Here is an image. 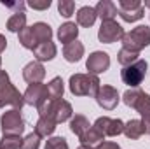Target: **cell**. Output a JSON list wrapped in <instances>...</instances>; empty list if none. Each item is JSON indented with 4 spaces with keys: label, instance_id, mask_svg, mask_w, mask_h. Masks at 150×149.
<instances>
[{
    "label": "cell",
    "instance_id": "6da1fadb",
    "mask_svg": "<svg viewBox=\"0 0 150 149\" xmlns=\"http://www.w3.org/2000/svg\"><path fill=\"white\" fill-rule=\"evenodd\" d=\"M122 102L134 109L142 116V123L145 126V133L150 135V95L142 91L140 88H131L122 95Z\"/></svg>",
    "mask_w": 150,
    "mask_h": 149
},
{
    "label": "cell",
    "instance_id": "7a4b0ae2",
    "mask_svg": "<svg viewBox=\"0 0 150 149\" xmlns=\"http://www.w3.org/2000/svg\"><path fill=\"white\" fill-rule=\"evenodd\" d=\"M37 111H38V114H40V117H47V119L54 121L56 125L65 123V121L72 119V116H74V109H72L70 102H67V100H63V98H59V100H51V98H47Z\"/></svg>",
    "mask_w": 150,
    "mask_h": 149
},
{
    "label": "cell",
    "instance_id": "3957f363",
    "mask_svg": "<svg viewBox=\"0 0 150 149\" xmlns=\"http://www.w3.org/2000/svg\"><path fill=\"white\" fill-rule=\"evenodd\" d=\"M68 86L75 97H96L100 90V79L93 74H74L68 81Z\"/></svg>",
    "mask_w": 150,
    "mask_h": 149
},
{
    "label": "cell",
    "instance_id": "277c9868",
    "mask_svg": "<svg viewBox=\"0 0 150 149\" xmlns=\"http://www.w3.org/2000/svg\"><path fill=\"white\" fill-rule=\"evenodd\" d=\"M5 105H12L14 109H19L25 105L23 93L11 82V77L5 70H0V109Z\"/></svg>",
    "mask_w": 150,
    "mask_h": 149
},
{
    "label": "cell",
    "instance_id": "5b68a950",
    "mask_svg": "<svg viewBox=\"0 0 150 149\" xmlns=\"http://www.w3.org/2000/svg\"><path fill=\"white\" fill-rule=\"evenodd\" d=\"M120 40H122L124 49H129L133 53H140L142 49L150 46V27L140 25V27L133 28L131 32H126Z\"/></svg>",
    "mask_w": 150,
    "mask_h": 149
},
{
    "label": "cell",
    "instance_id": "8992f818",
    "mask_svg": "<svg viewBox=\"0 0 150 149\" xmlns=\"http://www.w3.org/2000/svg\"><path fill=\"white\" fill-rule=\"evenodd\" d=\"M147 69H149L147 60H138V62H134V63L129 65V67H122V70H120V79H122L124 84H127V86H131V88H138V86L145 81Z\"/></svg>",
    "mask_w": 150,
    "mask_h": 149
},
{
    "label": "cell",
    "instance_id": "52a82bcc",
    "mask_svg": "<svg viewBox=\"0 0 150 149\" xmlns=\"http://www.w3.org/2000/svg\"><path fill=\"white\" fill-rule=\"evenodd\" d=\"M0 128L4 135H21L25 132V119L19 109H11L0 117Z\"/></svg>",
    "mask_w": 150,
    "mask_h": 149
},
{
    "label": "cell",
    "instance_id": "ba28073f",
    "mask_svg": "<svg viewBox=\"0 0 150 149\" xmlns=\"http://www.w3.org/2000/svg\"><path fill=\"white\" fill-rule=\"evenodd\" d=\"M94 98H96V104H98L101 109H105V111H113V109L119 105L120 95H119L117 88L105 84V86H100V90H98V93H96Z\"/></svg>",
    "mask_w": 150,
    "mask_h": 149
},
{
    "label": "cell",
    "instance_id": "9c48e42d",
    "mask_svg": "<svg viewBox=\"0 0 150 149\" xmlns=\"http://www.w3.org/2000/svg\"><path fill=\"white\" fill-rule=\"evenodd\" d=\"M103 137H117L124 132V123L120 119L115 117H108V116H101L94 121L93 125Z\"/></svg>",
    "mask_w": 150,
    "mask_h": 149
},
{
    "label": "cell",
    "instance_id": "30bf717a",
    "mask_svg": "<svg viewBox=\"0 0 150 149\" xmlns=\"http://www.w3.org/2000/svg\"><path fill=\"white\" fill-rule=\"evenodd\" d=\"M23 98H25V104L26 105H32V107H40L47 98H49V93H47V84H28L26 91L23 93Z\"/></svg>",
    "mask_w": 150,
    "mask_h": 149
},
{
    "label": "cell",
    "instance_id": "8fae6325",
    "mask_svg": "<svg viewBox=\"0 0 150 149\" xmlns=\"http://www.w3.org/2000/svg\"><path fill=\"white\" fill-rule=\"evenodd\" d=\"M124 35V28L113 19V21H103L100 30H98V40L103 44H113L120 40Z\"/></svg>",
    "mask_w": 150,
    "mask_h": 149
},
{
    "label": "cell",
    "instance_id": "7c38bea8",
    "mask_svg": "<svg viewBox=\"0 0 150 149\" xmlns=\"http://www.w3.org/2000/svg\"><path fill=\"white\" fill-rule=\"evenodd\" d=\"M108 67H110V56L105 51H94V53H91L89 58H87V62H86L87 74H93V75L107 72Z\"/></svg>",
    "mask_w": 150,
    "mask_h": 149
},
{
    "label": "cell",
    "instance_id": "4fadbf2b",
    "mask_svg": "<svg viewBox=\"0 0 150 149\" xmlns=\"http://www.w3.org/2000/svg\"><path fill=\"white\" fill-rule=\"evenodd\" d=\"M45 77V69L40 62H30L25 65L23 69V79L28 82V84H37V82H42Z\"/></svg>",
    "mask_w": 150,
    "mask_h": 149
},
{
    "label": "cell",
    "instance_id": "5bb4252c",
    "mask_svg": "<svg viewBox=\"0 0 150 149\" xmlns=\"http://www.w3.org/2000/svg\"><path fill=\"white\" fill-rule=\"evenodd\" d=\"M56 53H58V47H56V44L52 40L42 42V44H38L37 47L33 49V56H35V60L40 62V63L42 62H51L56 56Z\"/></svg>",
    "mask_w": 150,
    "mask_h": 149
},
{
    "label": "cell",
    "instance_id": "9a60e30c",
    "mask_svg": "<svg viewBox=\"0 0 150 149\" xmlns=\"http://www.w3.org/2000/svg\"><path fill=\"white\" fill-rule=\"evenodd\" d=\"M94 11H96V16L101 19V23L103 21H113V18L119 12L112 0H100L98 5L94 7Z\"/></svg>",
    "mask_w": 150,
    "mask_h": 149
},
{
    "label": "cell",
    "instance_id": "2e32d148",
    "mask_svg": "<svg viewBox=\"0 0 150 149\" xmlns=\"http://www.w3.org/2000/svg\"><path fill=\"white\" fill-rule=\"evenodd\" d=\"M84 56V44L80 40H74L70 44H67L63 47V58L68 63H77L80 62V58Z\"/></svg>",
    "mask_w": 150,
    "mask_h": 149
},
{
    "label": "cell",
    "instance_id": "e0dca14e",
    "mask_svg": "<svg viewBox=\"0 0 150 149\" xmlns=\"http://www.w3.org/2000/svg\"><path fill=\"white\" fill-rule=\"evenodd\" d=\"M32 34H33V40H35V44H42V42H47V40H51L52 39V28L47 25V23H44V21H38V23H33L32 27ZM35 46V47H37Z\"/></svg>",
    "mask_w": 150,
    "mask_h": 149
},
{
    "label": "cell",
    "instance_id": "ac0fdd59",
    "mask_svg": "<svg viewBox=\"0 0 150 149\" xmlns=\"http://www.w3.org/2000/svg\"><path fill=\"white\" fill-rule=\"evenodd\" d=\"M77 37H79V27L75 23L67 21V23H63L58 28V40L63 42L65 46L70 44V42H74V40H77Z\"/></svg>",
    "mask_w": 150,
    "mask_h": 149
},
{
    "label": "cell",
    "instance_id": "d6986e66",
    "mask_svg": "<svg viewBox=\"0 0 150 149\" xmlns=\"http://www.w3.org/2000/svg\"><path fill=\"white\" fill-rule=\"evenodd\" d=\"M96 11H94V7H91V5H84V7H80L79 11H77V25H80V27H84V28H89V27H93L94 25V21H96Z\"/></svg>",
    "mask_w": 150,
    "mask_h": 149
},
{
    "label": "cell",
    "instance_id": "ffe728a7",
    "mask_svg": "<svg viewBox=\"0 0 150 149\" xmlns=\"http://www.w3.org/2000/svg\"><path fill=\"white\" fill-rule=\"evenodd\" d=\"M122 133L131 140H138L140 137L145 135V126H143L142 119H131V121L124 123V132Z\"/></svg>",
    "mask_w": 150,
    "mask_h": 149
},
{
    "label": "cell",
    "instance_id": "44dd1931",
    "mask_svg": "<svg viewBox=\"0 0 150 149\" xmlns=\"http://www.w3.org/2000/svg\"><path fill=\"white\" fill-rule=\"evenodd\" d=\"M91 126L93 125H89V119L86 116H82V114H75V116H72V119H70V130H72V133H75L77 137H82Z\"/></svg>",
    "mask_w": 150,
    "mask_h": 149
},
{
    "label": "cell",
    "instance_id": "7402d4cb",
    "mask_svg": "<svg viewBox=\"0 0 150 149\" xmlns=\"http://www.w3.org/2000/svg\"><path fill=\"white\" fill-rule=\"evenodd\" d=\"M7 30L12 34H19L23 28H26V14L25 12H14L9 19H7Z\"/></svg>",
    "mask_w": 150,
    "mask_h": 149
},
{
    "label": "cell",
    "instance_id": "603a6c76",
    "mask_svg": "<svg viewBox=\"0 0 150 149\" xmlns=\"http://www.w3.org/2000/svg\"><path fill=\"white\" fill-rule=\"evenodd\" d=\"M47 93H49V98L51 100H59L63 98V93H65V86H63V79L59 75H56L54 79H51L47 82Z\"/></svg>",
    "mask_w": 150,
    "mask_h": 149
},
{
    "label": "cell",
    "instance_id": "cb8c5ba5",
    "mask_svg": "<svg viewBox=\"0 0 150 149\" xmlns=\"http://www.w3.org/2000/svg\"><path fill=\"white\" fill-rule=\"evenodd\" d=\"M56 126H58V125H56L54 121H51V119H47V117H38L37 125H35V133H37L40 139H42V137H51V135L54 133Z\"/></svg>",
    "mask_w": 150,
    "mask_h": 149
},
{
    "label": "cell",
    "instance_id": "d4e9b609",
    "mask_svg": "<svg viewBox=\"0 0 150 149\" xmlns=\"http://www.w3.org/2000/svg\"><path fill=\"white\" fill-rule=\"evenodd\" d=\"M79 140H80V144L82 146H94V144H100V142H103L105 140V137L94 128V126H91L82 137H79Z\"/></svg>",
    "mask_w": 150,
    "mask_h": 149
},
{
    "label": "cell",
    "instance_id": "484cf974",
    "mask_svg": "<svg viewBox=\"0 0 150 149\" xmlns=\"http://www.w3.org/2000/svg\"><path fill=\"white\" fill-rule=\"evenodd\" d=\"M140 53H133V51H129V49H120L119 53H117V62L122 65V67H129V65H133L134 62H138L140 58Z\"/></svg>",
    "mask_w": 150,
    "mask_h": 149
},
{
    "label": "cell",
    "instance_id": "4316f807",
    "mask_svg": "<svg viewBox=\"0 0 150 149\" xmlns=\"http://www.w3.org/2000/svg\"><path fill=\"white\" fill-rule=\"evenodd\" d=\"M21 146H23L21 135H2V139H0L2 149H21Z\"/></svg>",
    "mask_w": 150,
    "mask_h": 149
},
{
    "label": "cell",
    "instance_id": "83f0119b",
    "mask_svg": "<svg viewBox=\"0 0 150 149\" xmlns=\"http://www.w3.org/2000/svg\"><path fill=\"white\" fill-rule=\"evenodd\" d=\"M126 23H134V21H140L143 16H145V7H140V9H136V11H120L119 9V12H117Z\"/></svg>",
    "mask_w": 150,
    "mask_h": 149
},
{
    "label": "cell",
    "instance_id": "f1b7e54d",
    "mask_svg": "<svg viewBox=\"0 0 150 149\" xmlns=\"http://www.w3.org/2000/svg\"><path fill=\"white\" fill-rule=\"evenodd\" d=\"M58 11L63 18H70L75 12V2L74 0H59L58 2Z\"/></svg>",
    "mask_w": 150,
    "mask_h": 149
},
{
    "label": "cell",
    "instance_id": "f546056e",
    "mask_svg": "<svg viewBox=\"0 0 150 149\" xmlns=\"http://www.w3.org/2000/svg\"><path fill=\"white\" fill-rule=\"evenodd\" d=\"M44 149H68V142L65 137H51L47 139Z\"/></svg>",
    "mask_w": 150,
    "mask_h": 149
},
{
    "label": "cell",
    "instance_id": "4dcf8cb0",
    "mask_svg": "<svg viewBox=\"0 0 150 149\" xmlns=\"http://www.w3.org/2000/svg\"><path fill=\"white\" fill-rule=\"evenodd\" d=\"M38 148H40V137H38L35 132H32L30 135H26L23 139L21 149H38Z\"/></svg>",
    "mask_w": 150,
    "mask_h": 149
},
{
    "label": "cell",
    "instance_id": "1f68e13d",
    "mask_svg": "<svg viewBox=\"0 0 150 149\" xmlns=\"http://www.w3.org/2000/svg\"><path fill=\"white\" fill-rule=\"evenodd\" d=\"M140 7H143V4L140 0H120L119 2V9L120 11H136Z\"/></svg>",
    "mask_w": 150,
    "mask_h": 149
},
{
    "label": "cell",
    "instance_id": "d6a6232c",
    "mask_svg": "<svg viewBox=\"0 0 150 149\" xmlns=\"http://www.w3.org/2000/svg\"><path fill=\"white\" fill-rule=\"evenodd\" d=\"M28 5L35 11H45L51 7V0H32V2H28Z\"/></svg>",
    "mask_w": 150,
    "mask_h": 149
},
{
    "label": "cell",
    "instance_id": "836d02e7",
    "mask_svg": "<svg viewBox=\"0 0 150 149\" xmlns=\"http://www.w3.org/2000/svg\"><path fill=\"white\" fill-rule=\"evenodd\" d=\"M96 149H120V146L117 142H112V140H103L96 146Z\"/></svg>",
    "mask_w": 150,
    "mask_h": 149
},
{
    "label": "cell",
    "instance_id": "e575fe53",
    "mask_svg": "<svg viewBox=\"0 0 150 149\" xmlns=\"http://www.w3.org/2000/svg\"><path fill=\"white\" fill-rule=\"evenodd\" d=\"M2 4H4L5 7H12V9H19V12H23V7L26 5L25 2H19V4H18V2H16V4H9V2H2Z\"/></svg>",
    "mask_w": 150,
    "mask_h": 149
},
{
    "label": "cell",
    "instance_id": "d590c367",
    "mask_svg": "<svg viewBox=\"0 0 150 149\" xmlns=\"http://www.w3.org/2000/svg\"><path fill=\"white\" fill-rule=\"evenodd\" d=\"M5 47H7V39L4 37L2 34H0V54L5 51Z\"/></svg>",
    "mask_w": 150,
    "mask_h": 149
},
{
    "label": "cell",
    "instance_id": "8d00e7d4",
    "mask_svg": "<svg viewBox=\"0 0 150 149\" xmlns=\"http://www.w3.org/2000/svg\"><path fill=\"white\" fill-rule=\"evenodd\" d=\"M77 149H93V148H91V146H82V144H80Z\"/></svg>",
    "mask_w": 150,
    "mask_h": 149
},
{
    "label": "cell",
    "instance_id": "74e56055",
    "mask_svg": "<svg viewBox=\"0 0 150 149\" xmlns=\"http://www.w3.org/2000/svg\"><path fill=\"white\" fill-rule=\"evenodd\" d=\"M145 7H147V9H150V0H145Z\"/></svg>",
    "mask_w": 150,
    "mask_h": 149
},
{
    "label": "cell",
    "instance_id": "f35d334b",
    "mask_svg": "<svg viewBox=\"0 0 150 149\" xmlns=\"http://www.w3.org/2000/svg\"><path fill=\"white\" fill-rule=\"evenodd\" d=\"M0 70H2V56H0Z\"/></svg>",
    "mask_w": 150,
    "mask_h": 149
},
{
    "label": "cell",
    "instance_id": "ab89813d",
    "mask_svg": "<svg viewBox=\"0 0 150 149\" xmlns=\"http://www.w3.org/2000/svg\"><path fill=\"white\" fill-rule=\"evenodd\" d=\"M0 149H2V148H0Z\"/></svg>",
    "mask_w": 150,
    "mask_h": 149
}]
</instances>
